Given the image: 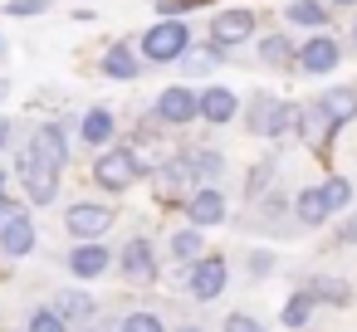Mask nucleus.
Returning <instances> with one entry per match:
<instances>
[{"mask_svg": "<svg viewBox=\"0 0 357 332\" xmlns=\"http://www.w3.org/2000/svg\"><path fill=\"white\" fill-rule=\"evenodd\" d=\"M0 49H6V40H0Z\"/></svg>", "mask_w": 357, "mask_h": 332, "instance_id": "a18cd8bd", "label": "nucleus"}, {"mask_svg": "<svg viewBox=\"0 0 357 332\" xmlns=\"http://www.w3.org/2000/svg\"><path fill=\"white\" fill-rule=\"evenodd\" d=\"M294 54H298V45L289 40V30H274V35H264V40L255 45V59H259L264 69H274V74L294 69Z\"/></svg>", "mask_w": 357, "mask_h": 332, "instance_id": "f3484780", "label": "nucleus"}, {"mask_svg": "<svg viewBox=\"0 0 357 332\" xmlns=\"http://www.w3.org/2000/svg\"><path fill=\"white\" fill-rule=\"evenodd\" d=\"M152 118H157L162 127H186V122H196V118H201V113H196V93H191L186 84L162 88L157 103H152Z\"/></svg>", "mask_w": 357, "mask_h": 332, "instance_id": "423d86ee", "label": "nucleus"}, {"mask_svg": "<svg viewBox=\"0 0 357 332\" xmlns=\"http://www.w3.org/2000/svg\"><path fill=\"white\" fill-rule=\"evenodd\" d=\"M98 69H103L113 84H132L147 64H142V54H137L128 40H118V45H108V49H103V64H98Z\"/></svg>", "mask_w": 357, "mask_h": 332, "instance_id": "4468645a", "label": "nucleus"}, {"mask_svg": "<svg viewBox=\"0 0 357 332\" xmlns=\"http://www.w3.org/2000/svg\"><path fill=\"white\" fill-rule=\"evenodd\" d=\"M157 191H162V200H181V196H191L196 191V171H191V161L176 152V157H167V161H157Z\"/></svg>", "mask_w": 357, "mask_h": 332, "instance_id": "ddd939ff", "label": "nucleus"}, {"mask_svg": "<svg viewBox=\"0 0 357 332\" xmlns=\"http://www.w3.org/2000/svg\"><path fill=\"white\" fill-rule=\"evenodd\" d=\"M225 54H230V49H220V45H211V40H206V45H191V49H186L176 64H181L186 74H196V79H201V74L220 69V64H225Z\"/></svg>", "mask_w": 357, "mask_h": 332, "instance_id": "393cba45", "label": "nucleus"}, {"mask_svg": "<svg viewBox=\"0 0 357 332\" xmlns=\"http://www.w3.org/2000/svg\"><path fill=\"white\" fill-rule=\"evenodd\" d=\"M250 269H255V278H264V274L274 269V254H269V249H255V254H250Z\"/></svg>", "mask_w": 357, "mask_h": 332, "instance_id": "c9c22d12", "label": "nucleus"}, {"mask_svg": "<svg viewBox=\"0 0 357 332\" xmlns=\"http://www.w3.org/2000/svg\"><path fill=\"white\" fill-rule=\"evenodd\" d=\"M279 317H284V327H308V317H313V293H294Z\"/></svg>", "mask_w": 357, "mask_h": 332, "instance_id": "c85d7f7f", "label": "nucleus"}, {"mask_svg": "<svg viewBox=\"0 0 357 332\" xmlns=\"http://www.w3.org/2000/svg\"><path fill=\"white\" fill-rule=\"evenodd\" d=\"M313 298H328V303L342 308V303H352V288H347L342 278H318V283H313Z\"/></svg>", "mask_w": 357, "mask_h": 332, "instance_id": "7c9ffc66", "label": "nucleus"}, {"mask_svg": "<svg viewBox=\"0 0 357 332\" xmlns=\"http://www.w3.org/2000/svg\"><path fill=\"white\" fill-rule=\"evenodd\" d=\"M167 249H172V259L196 264V259L206 254V239H201V230H196V225H186V230H176V235L167 239Z\"/></svg>", "mask_w": 357, "mask_h": 332, "instance_id": "a878e982", "label": "nucleus"}, {"mask_svg": "<svg viewBox=\"0 0 357 332\" xmlns=\"http://www.w3.org/2000/svg\"><path fill=\"white\" fill-rule=\"evenodd\" d=\"M294 113H298V103H289V98H274V93H255L250 98V108H245V127L255 132V137H289L294 132Z\"/></svg>", "mask_w": 357, "mask_h": 332, "instance_id": "f03ea898", "label": "nucleus"}, {"mask_svg": "<svg viewBox=\"0 0 357 332\" xmlns=\"http://www.w3.org/2000/svg\"><path fill=\"white\" fill-rule=\"evenodd\" d=\"M255 10H220V15H211V45H220V49H240V45H250V35H255Z\"/></svg>", "mask_w": 357, "mask_h": 332, "instance_id": "1a4fd4ad", "label": "nucleus"}, {"mask_svg": "<svg viewBox=\"0 0 357 332\" xmlns=\"http://www.w3.org/2000/svg\"><path fill=\"white\" fill-rule=\"evenodd\" d=\"M113 132H118V118H113V108H103V103L79 118V142H84V147H108Z\"/></svg>", "mask_w": 357, "mask_h": 332, "instance_id": "a211bd4d", "label": "nucleus"}, {"mask_svg": "<svg viewBox=\"0 0 357 332\" xmlns=\"http://www.w3.org/2000/svg\"><path fill=\"white\" fill-rule=\"evenodd\" d=\"M118 332H167V327H162L157 313H128V317L118 322Z\"/></svg>", "mask_w": 357, "mask_h": 332, "instance_id": "473e14b6", "label": "nucleus"}, {"mask_svg": "<svg viewBox=\"0 0 357 332\" xmlns=\"http://www.w3.org/2000/svg\"><path fill=\"white\" fill-rule=\"evenodd\" d=\"M108 264H113V254H108L98 239H79V244H74V254H69L74 278H98V274H108Z\"/></svg>", "mask_w": 357, "mask_h": 332, "instance_id": "6ab92c4d", "label": "nucleus"}, {"mask_svg": "<svg viewBox=\"0 0 357 332\" xmlns=\"http://www.w3.org/2000/svg\"><path fill=\"white\" fill-rule=\"evenodd\" d=\"M176 332H201V327H196V322H186V327H176Z\"/></svg>", "mask_w": 357, "mask_h": 332, "instance_id": "ea45409f", "label": "nucleus"}, {"mask_svg": "<svg viewBox=\"0 0 357 332\" xmlns=\"http://www.w3.org/2000/svg\"><path fill=\"white\" fill-rule=\"evenodd\" d=\"M294 132H298V142H303L308 152H323L337 127L328 122V113L318 108V98H308V103H298V113H294Z\"/></svg>", "mask_w": 357, "mask_h": 332, "instance_id": "9d476101", "label": "nucleus"}, {"mask_svg": "<svg viewBox=\"0 0 357 332\" xmlns=\"http://www.w3.org/2000/svg\"><path fill=\"white\" fill-rule=\"evenodd\" d=\"M118 269H123L132 283H152V278H157V254H152V244H147L142 235L128 239L123 254H118Z\"/></svg>", "mask_w": 357, "mask_h": 332, "instance_id": "2eb2a0df", "label": "nucleus"}, {"mask_svg": "<svg viewBox=\"0 0 357 332\" xmlns=\"http://www.w3.org/2000/svg\"><path fill=\"white\" fill-rule=\"evenodd\" d=\"M337 244H357V210H352V215L337 225Z\"/></svg>", "mask_w": 357, "mask_h": 332, "instance_id": "e433bc0d", "label": "nucleus"}, {"mask_svg": "<svg viewBox=\"0 0 357 332\" xmlns=\"http://www.w3.org/2000/svg\"><path fill=\"white\" fill-rule=\"evenodd\" d=\"M337 64H342V45H337L328 30H313V35L298 45V54H294V69L308 74V79H328Z\"/></svg>", "mask_w": 357, "mask_h": 332, "instance_id": "39448f33", "label": "nucleus"}, {"mask_svg": "<svg viewBox=\"0 0 357 332\" xmlns=\"http://www.w3.org/2000/svg\"><path fill=\"white\" fill-rule=\"evenodd\" d=\"M318 108L328 113L333 127H347V122H357V88H352V84H337V88H328V93L318 98Z\"/></svg>", "mask_w": 357, "mask_h": 332, "instance_id": "4be33fe9", "label": "nucleus"}, {"mask_svg": "<svg viewBox=\"0 0 357 332\" xmlns=\"http://www.w3.org/2000/svg\"><path fill=\"white\" fill-rule=\"evenodd\" d=\"M318 186H323V200H328L333 215L352 205V181H347V176H328V181H318Z\"/></svg>", "mask_w": 357, "mask_h": 332, "instance_id": "cd10ccee", "label": "nucleus"}, {"mask_svg": "<svg viewBox=\"0 0 357 332\" xmlns=\"http://www.w3.org/2000/svg\"><path fill=\"white\" fill-rule=\"evenodd\" d=\"M181 157L191 161V171H196V181H201V186H215V181L225 176V157H220L215 147H186Z\"/></svg>", "mask_w": 357, "mask_h": 332, "instance_id": "b1692460", "label": "nucleus"}, {"mask_svg": "<svg viewBox=\"0 0 357 332\" xmlns=\"http://www.w3.org/2000/svg\"><path fill=\"white\" fill-rule=\"evenodd\" d=\"M328 6H357V0H328Z\"/></svg>", "mask_w": 357, "mask_h": 332, "instance_id": "a19ab883", "label": "nucleus"}, {"mask_svg": "<svg viewBox=\"0 0 357 332\" xmlns=\"http://www.w3.org/2000/svg\"><path fill=\"white\" fill-rule=\"evenodd\" d=\"M30 332H69V322H64L54 308H35V313H30Z\"/></svg>", "mask_w": 357, "mask_h": 332, "instance_id": "2f4dec72", "label": "nucleus"}, {"mask_svg": "<svg viewBox=\"0 0 357 332\" xmlns=\"http://www.w3.org/2000/svg\"><path fill=\"white\" fill-rule=\"evenodd\" d=\"M225 332H269L259 317H250V313H230L225 317Z\"/></svg>", "mask_w": 357, "mask_h": 332, "instance_id": "72a5a7b5", "label": "nucleus"}, {"mask_svg": "<svg viewBox=\"0 0 357 332\" xmlns=\"http://www.w3.org/2000/svg\"><path fill=\"white\" fill-rule=\"evenodd\" d=\"M93 181L103 191H128L132 181H142V161L132 147H98L93 157Z\"/></svg>", "mask_w": 357, "mask_h": 332, "instance_id": "7ed1b4c3", "label": "nucleus"}, {"mask_svg": "<svg viewBox=\"0 0 357 332\" xmlns=\"http://www.w3.org/2000/svg\"><path fill=\"white\" fill-rule=\"evenodd\" d=\"M15 176H20V186H25V200H30V205H50V200L59 196V166H50V161H45V157H35L30 147L20 152Z\"/></svg>", "mask_w": 357, "mask_h": 332, "instance_id": "20e7f679", "label": "nucleus"}, {"mask_svg": "<svg viewBox=\"0 0 357 332\" xmlns=\"http://www.w3.org/2000/svg\"><path fill=\"white\" fill-rule=\"evenodd\" d=\"M10 137H15V122H10V118H0V152L10 147Z\"/></svg>", "mask_w": 357, "mask_h": 332, "instance_id": "4c0bfd02", "label": "nucleus"}, {"mask_svg": "<svg viewBox=\"0 0 357 332\" xmlns=\"http://www.w3.org/2000/svg\"><path fill=\"white\" fill-rule=\"evenodd\" d=\"M64 230H69L74 239H103V235L113 230V210L98 205V200H79V205H69Z\"/></svg>", "mask_w": 357, "mask_h": 332, "instance_id": "6e6552de", "label": "nucleus"}, {"mask_svg": "<svg viewBox=\"0 0 357 332\" xmlns=\"http://www.w3.org/2000/svg\"><path fill=\"white\" fill-rule=\"evenodd\" d=\"M196 113H201L211 127H225V122H235V118H240V93H235V88H220V84H211V88H201V93H196Z\"/></svg>", "mask_w": 357, "mask_h": 332, "instance_id": "f8f14e48", "label": "nucleus"}, {"mask_svg": "<svg viewBox=\"0 0 357 332\" xmlns=\"http://www.w3.org/2000/svg\"><path fill=\"white\" fill-rule=\"evenodd\" d=\"M30 249H35V220L20 210V215H10L6 225H0V254L20 259V254H30Z\"/></svg>", "mask_w": 357, "mask_h": 332, "instance_id": "aec40b11", "label": "nucleus"}, {"mask_svg": "<svg viewBox=\"0 0 357 332\" xmlns=\"http://www.w3.org/2000/svg\"><path fill=\"white\" fill-rule=\"evenodd\" d=\"M352 45H357V25H352Z\"/></svg>", "mask_w": 357, "mask_h": 332, "instance_id": "c03bdc74", "label": "nucleus"}, {"mask_svg": "<svg viewBox=\"0 0 357 332\" xmlns=\"http://www.w3.org/2000/svg\"><path fill=\"white\" fill-rule=\"evenodd\" d=\"M284 25H298V30H323L328 25V0H289L284 6Z\"/></svg>", "mask_w": 357, "mask_h": 332, "instance_id": "5701e85b", "label": "nucleus"}, {"mask_svg": "<svg viewBox=\"0 0 357 332\" xmlns=\"http://www.w3.org/2000/svg\"><path fill=\"white\" fill-rule=\"evenodd\" d=\"M294 220H298L303 230H318V225L333 220V210H328V200H323V186H303V191L294 196Z\"/></svg>", "mask_w": 357, "mask_h": 332, "instance_id": "412c9836", "label": "nucleus"}, {"mask_svg": "<svg viewBox=\"0 0 357 332\" xmlns=\"http://www.w3.org/2000/svg\"><path fill=\"white\" fill-rule=\"evenodd\" d=\"M10 215H20V205H15V200H6V196H0V225H6Z\"/></svg>", "mask_w": 357, "mask_h": 332, "instance_id": "58836bf2", "label": "nucleus"}, {"mask_svg": "<svg viewBox=\"0 0 357 332\" xmlns=\"http://www.w3.org/2000/svg\"><path fill=\"white\" fill-rule=\"evenodd\" d=\"M54 313H59L64 322H69V317H89V313H93V298H89V293H59Z\"/></svg>", "mask_w": 357, "mask_h": 332, "instance_id": "c756f323", "label": "nucleus"}, {"mask_svg": "<svg viewBox=\"0 0 357 332\" xmlns=\"http://www.w3.org/2000/svg\"><path fill=\"white\" fill-rule=\"evenodd\" d=\"M269 186H274V161H255L250 176H245V196H250V200H264Z\"/></svg>", "mask_w": 357, "mask_h": 332, "instance_id": "bb28decb", "label": "nucleus"}, {"mask_svg": "<svg viewBox=\"0 0 357 332\" xmlns=\"http://www.w3.org/2000/svg\"><path fill=\"white\" fill-rule=\"evenodd\" d=\"M225 215H230V200H225L220 186H196V191L186 196V220H191L196 230L225 225Z\"/></svg>", "mask_w": 357, "mask_h": 332, "instance_id": "0eeeda50", "label": "nucleus"}, {"mask_svg": "<svg viewBox=\"0 0 357 332\" xmlns=\"http://www.w3.org/2000/svg\"><path fill=\"white\" fill-rule=\"evenodd\" d=\"M6 181H10V176H6V171H0V196H6Z\"/></svg>", "mask_w": 357, "mask_h": 332, "instance_id": "79ce46f5", "label": "nucleus"}, {"mask_svg": "<svg viewBox=\"0 0 357 332\" xmlns=\"http://www.w3.org/2000/svg\"><path fill=\"white\" fill-rule=\"evenodd\" d=\"M6 10H10V15H45V10H50V0H10Z\"/></svg>", "mask_w": 357, "mask_h": 332, "instance_id": "f704fd0d", "label": "nucleus"}, {"mask_svg": "<svg viewBox=\"0 0 357 332\" xmlns=\"http://www.w3.org/2000/svg\"><path fill=\"white\" fill-rule=\"evenodd\" d=\"M191 49V25L181 15H162L157 25H147V35L137 40V54L147 64H176Z\"/></svg>", "mask_w": 357, "mask_h": 332, "instance_id": "f257e3e1", "label": "nucleus"}, {"mask_svg": "<svg viewBox=\"0 0 357 332\" xmlns=\"http://www.w3.org/2000/svg\"><path fill=\"white\" fill-rule=\"evenodd\" d=\"M6 93H10V84H6V79H0V98H6Z\"/></svg>", "mask_w": 357, "mask_h": 332, "instance_id": "37998d69", "label": "nucleus"}, {"mask_svg": "<svg viewBox=\"0 0 357 332\" xmlns=\"http://www.w3.org/2000/svg\"><path fill=\"white\" fill-rule=\"evenodd\" d=\"M30 152L35 157H45L50 166H69V132L59 127V122H45V127H35V137H30Z\"/></svg>", "mask_w": 357, "mask_h": 332, "instance_id": "dca6fc26", "label": "nucleus"}, {"mask_svg": "<svg viewBox=\"0 0 357 332\" xmlns=\"http://www.w3.org/2000/svg\"><path fill=\"white\" fill-rule=\"evenodd\" d=\"M225 278H230L225 259H220V254H201V259L191 264V298H196V303L220 298V293H225Z\"/></svg>", "mask_w": 357, "mask_h": 332, "instance_id": "9b49d317", "label": "nucleus"}]
</instances>
